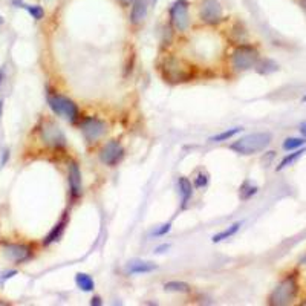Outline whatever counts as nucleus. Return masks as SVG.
Returning <instances> with one entry per match:
<instances>
[{
	"label": "nucleus",
	"instance_id": "nucleus-1",
	"mask_svg": "<svg viewBox=\"0 0 306 306\" xmlns=\"http://www.w3.org/2000/svg\"><path fill=\"white\" fill-rule=\"evenodd\" d=\"M271 140H272L271 133L256 132V133H249L246 136H242L240 140L234 141L230 146V149L239 155H254L257 152H262L266 146H269Z\"/></svg>",
	"mask_w": 306,
	"mask_h": 306
},
{
	"label": "nucleus",
	"instance_id": "nucleus-2",
	"mask_svg": "<svg viewBox=\"0 0 306 306\" xmlns=\"http://www.w3.org/2000/svg\"><path fill=\"white\" fill-rule=\"evenodd\" d=\"M298 292V283L297 279L294 275H288L285 279L274 288V291L271 292L268 303L272 306H283V304H289L295 295Z\"/></svg>",
	"mask_w": 306,
	"mask_h": 306
},
{
	"label": "nucleus",
	"instance_id": "nucleus-3",
	"mask_svg": "<svg viewBox=\"0 0 306 306\" xmlns=\"http://www.w3.org/2000/svg\"><path fill=\"white\" fill-rule=\"evenodd\" d=\"M162 75L165 80H169L172 83H182V81H188L193 77V71L191 66L187 65L184 60L181 59H165L164 65H162Z\"/></svg>",
	"mask_w": 306,
	"mask_h": 306
},
{
	"label": "nucleus",
	"instance_id": "nucleus-4",
	"mask_svg": "<svg viewBox=\"0 0 306 306\" xmlns=\"http://www.w3.org/2000/svg\"><path fill=\"white\" fill-rule=\"evenodd\" d=\"M39 135H40V140L43 141V144L48 147L62 149L66 146L65 133L52 120H48V118L42 120V123L39 126Z\"/></svg>",
	"mask_w": 306,
	"mask_h": 306
},
{
	"label": "nucleus",
	"instance_id": "nucleus-5",
	"mask_svg": "<svg viewBox=\"0 0 306 306\" xmlns=\"http://www.w3.org/2000/svg\"><path fill=\"white\" fill-rule=\"evenodd\" d=\"M48 103H49V107L54 110V114H57V115L66 118L71 123H75L78 120V117H80L77 104L72 100L63 97V95L49 94L48 95Z\"/></svg>",
	"mask_w": 306,
	"mask_h": 306
},
{
	"label": "nucleus",
	"instance_id": "nucleus-6",
	"mask_svg": "<svg viewBox=\"0 0 306 306\" xmlns=\"http://www.w3.org/2000/svg\"><path fill=\"white\" fill-rule=\"evenodd\" d=\"M259 62V51L251 45H240L234 49L231 65L236 71H248L257 65Z\"/></svg>",
	"mask_w": 306,
	"mask_h": 306
},
{
	"label": "nucleus",
	"instance_id": "nucleus-7",
	"mask_svg": "<svg viewBox=\"0 0 306 306\" xmlns=\"http://www.w3.org/2000/svg\"><path fill=\"white\" fill-rule=\"evenodd\" d=\"M2 254L13 263H23L30 260L33 256V248L28 243L19 242H4L2 243Z\"/></svg>",
	"mask_w": 306,
	"mask_h": 306
},
{
	"label": "nucleus",
	"instance_id": "nucleus-8",
	"mask_svg": "<svg viewBox=\"0 0 306 306\" xmlns=\"http://www.w3.org/2000/svg\"><path fill=\"white\" fill-rule=\"evenodd\" d=\"M188 7L190 4L187 0H176V2L170 7V23L173 26V30L178 33L187 31V28L190 25Z\"/></svg>",
	"mask_w": 306,
	"mask_h": 306
},
{
	"label": "nucleus",
	"instance_id": "nucleus-9",
	"mask_svg": "<svg viewBox=\"0 0 306 306\" xmlns=\"http://www.w3.org/2000/svg\"><path fill=\"white\" fill-rule=\"evenodd\" d=\"M199 17L207 25H216L224 17V10L217 0H202L199 7Z\"/></svg>",
	"mask_w": 306,
	"mask_h": 306
},
{
	"label": "nucleus",
	"instance_id": "nucleus-10",
	"mask_svg": "<svg viewBox=\"0 0 306 306\" xmlns=\"http://www.w3.org/2000/svg\"><path fill=\"white\" fill-rule=\"evenodd\" d=\"M80 129H81L86 140L89 143H94V141L100 140V138L106 133V123L100 118L89 117V118H85L81 121Z\"/></svg>",
	"mask_w": 306,
	"mask_h": 306
},
{
	"label": "nucleus",
	"instance_id": "nucleus-11",
	"mask_svg": "<svg viewBox=\"0 0 306 306\" xmlns=\"http://www.w3.org/2000/svg\"><path fill=\"white\" fill-rule=\"evenodd\" d=\"M124 156V149L123 146L120 144V141L117 140H112V141H109L107 144L103 146V149L100 150V159L103 164L106 165H117L121 158Z\"/></svg>",
	"mask_w": 306,
	"mask_h": 306
},
{
	"label": "nucleus",
	"instance_id": "nucleus-12",
	"mask_svg": "<svg viewBox=\"0 0 306 306\" xmlns=\"http://www.w3.org/2000/svg\"><path fill=\"white\" fill-rule=\"evenodd\" d=\"M68 181H69V188H71V194L72 198H78L83 187H81V172H80V167L77 162H69L68 167Z\"/></svg>",
	"mask_w": 306,
	"mask_h": 306
},
{
	"label": "nucleus",
	"instance_id": "nucleus-13",
	"mask_svg": "<svg viewBox=\"0 0 306 306\" xmlns=\"http://www.w3.org/2000/svg\"><path fill=\"white\" fill-rule=\"evenodd\" d=\"M149 10V0H133L132 2V13H130V22L133 25H140L147 17Z\"/></svg>",
	"mask_w": 306,
	"mask_h": 306
},
{
	"label": "nucleus",
	"instance_id": "nucleus-14",
	"mask_svg": "<svg viewBox=\"0 0 306 306\" xmlns=\"http://www.w3.org/2000/svg\"><path fill=\"white\" fill-rule=\"evenodd\" d=\"M66 225H68V214L65 213V216L62 217V220H60L59 224L49 231V234L43 239V245H51V243H54V242H57V240L63 236V231H65Z\"/></svg>",
	"mask_w": 306,
	"mask_h": 306
},
{
	"label": "nucleus",
	"instance_id": "nucleus-15",
	"mask_svg": "<svg viewBox=\"0 0 306 306\" xmlns=\"http://www.w3.org/2000/svg\"><path fill=\"white\" fill-rule=\"evenodd\" d=\"M178 187H179V193H181V199H182V208L187 207L188 201L191 199V194H193V185L187 178H179L178 179Z\"/></svg>",
	"mask_w": 306,
	"mask_h": 306
},
{
	"label": "nucleus",
	"instance_id": "nucleus-16",
	"mask_svg": "<svg viewBox=\"0 0 306 306\" xmlns=\"http://www.w3.org/2000/svg\"><path fill=\"white\" fill-rule=\"evenodd\" d=\"M75 283H77V286H78L81 291H85V292H91V291H94V288H95V283H94V280H92V277L88 275V274H85V272H78V274L75 275Z\"/></svg>",
	"mask_w": 306,
	"mask_h": 306
},
{
	"label": "nucleus",
	"instance_id": "nucleus-17",
	"mask_svg": "<svg viewBox=\"0 0 306 306\" xmlns=\"http://www.w3.org/2000/svg\"><path fill=\"white\" fill-rule=\"evenodd\" d=\"M306 153V149H297V150H294V153H289V155H286L282 161H280V164L277 165V172H280V170H283V169H286V167H289V165H292L298 158H301L303 155Z\"/></svg>",
	"mask_w": 306,
	"mask_h": 306
},
{
	"label": "nucleus",
	"instance_id": "nucleus-18",
	"mask_svg": "<svg viewBox=\"0 0 306 306\" xmlns=\"http://www.w3.org/2000/svg\"><path fill=\"white\" fill-rule=\"evenodd\" d=\"M156 269V265L152 262H132L129 266V271L132 274H146V272H152Z\"/></svg>",
	"mask_w": 306,
	"mask_h": 306
},
{
	"label": "nucleus",
	"instance_id": "nucleus-19",
	"mask_svg": "<svg viewBox=\"0 0 306 306\" xmlns=\"http://www.w3.org/2000/svg\"><path fill=\"white\" fill-rule=\"evenodd\" d=\"M240 222H236V224H233L231 227H228V228H225L224 231H220V233H217V234H214L213 237H211V240L214 242V243H217V242H222V240H225V239H228V237H231V236H234L237 231H239V228H240Z\"/></svg>",
	"mask_w": 306,
	"mask_h": 306
},
{
	"label": "nucleus",
	"instance_id": "nucleus-20",
	"mask_svg": "<svg viewBox=\"0 0 306 306\" xmlns=\"http://www.w3.org/2000/svg\"><path fill=\"white\" fill-rule=\"evenodd\" d=\"M242 127H234V129H228V130H224V132H220L214 136L210 138V141L211 143H222V141H228L230 138L236 136L237 133H240Z\"/></svg>",
	"mask_w": 306,
	"mask_h": 306
},
{
	"label": "nucleus",
	"instance_id": "nucleus-21",
	"mask_svg": "<svg viewBox=\"0 0 306 306\" xmlns=\"http://www.w3.org/2000/svg\"><path fill=\"white\" fill-rule=\"evenodd\" d=\"M304 144H306V138H286L283 141V150L292 152V150L303 147Z\"/></svg>",
	"mask_w": 306,
	"mask_h": 306
},
{
	"label": "nucleus",
	"instance_id": "nucleus-22",
	"mask_svg": "<svg viewBox=\"0 0 306 306\" xmlns=\"http://www.w3.org/2000/svg\"><path fill=\"white\" fill-rule=\"evenodd\" d=\"M257 190H259V188H257L256 185H251L248 181H245V182L242 184V187H240L239 196H240L242 201H246V199H249L251 196H254V194L257 193Z\"/></svg>",
	"mask_w": 306,
	"mask_h": 306
},
{
	"label": "nucleus",
	"instance_id": "nucleus-23",
	"mask_svg": "<svg viewBox=\"0 0 306 306\" xmlns=\"http://www.w3.org/2000/svg\"><path fill=\"white\" fill-rule=\"evenodd\" d=\"M165 291H173V292H188L190 291V285L185 282H169L164 285Z\"/></svg>",
	"mask_w": 306,
	"mask_h": 306
},
{
	"label": "nucleus",
	"instance_id": "nucleus-24",
	"mask_svg": "<svg viewBox=\"0 0 306 306\" xmlns=\"http://www.w3.org/2000/svg\"><path fill=\"white\" fill-rule=\"evenodd\" d=\"M22 8L26 10L28 13L33 16V19H36V20H42L43 16H45V10L40 5H26V4H23Z\"/></svg>",
	"mask_w": 306,
	"mask_h": 306
},
{
	"label": "nucleus",
	"instance_id": "nucleus-25",
	"mask_svg": "<svg viewBox=\"0 0 306 306\" xmlns=\"http://www.w3.org/2000/svg\"><path fill=\"white\" fill-rule=\"evenodd\" d=\"M208 184V175L207 173H201L198 175V178L194 179V185H196L198 188H202Z\"/></svg>",
	"mask_w": 306,
	"mask_h": 306
},
{
	"label": "nucleus",
	"instance_id": "nucleus-26",
	"mask_svg": "<svg viewBox=\"0 0 306 306\" xmlns=\"http://www.w3.org/2000/svg\"><path fill=\"white\" fill-rule=\"evenodd\" d=\"M170 228H172V225H170V224H164V225H162L159 230H156L153 234H155V236H164L165 233H169V231H170Z\"/></svg>",
	"mask_w": 306,
	"mask_h": 306
},
{
	"label": "nucleus",
	"instance_id": "nucleus-27",
	"mask_svg": "<svg viewBox=\"0 0 306 306\" xmlns=\"http://www.w3.org/2000/svg\"><path fill=\"white\" fill-rule=\"evenodd\" d=\"M17 274V271L16 269H11V271H7V272H4L2 274V277H0V282H2V283H5L8 279H11V277H14Z\"/></svg>",
	"mask_w": 306,
	"mask_h": 306
},
{
	"label": "nucleus",
	"instance_id": "nucleus-28",
	"mask_svg": "<svg viewBox=\"0 0 306 306\" xmlns=\"http://www.w3.org/2000/svg\"><path fill=\"white\" fill-rule=\"evenodd\" d=\"M169 248H170L169 243H164V245H161V246L156 248V253H164V249H169Z\"/></svg>",
	"mask_w": 306,
	"mask_h": 306
},
{
	"label": "nucleus",
	"instance_id": "nucleus-29",
	"mask_svg": "<svg viewBox=\"0 0 306 306\" xmlns=\"http://www.w3.org/2000/svg\"><path fill=\"white\" fill-rule=\"evenodd\" d=\"M8 158H10V150H5V152H4V156H2V165L7 164Z\"/></svg>",
	"mask_w": 306,
	"mask_h": 306
},
{
	"label": "nucleus",
	"instance_id": "nucleus-30",
	"mask_svg": "<svg viewBox=\"0 0 306 306\" xmlns=\"http://www.w3.org/2000/svg\"><path fill=\"white\" fill-rule=\"evenodd\" d=\"M91 304H92V306H94V304H95V306H100V304H101V298H100V297H94V298L91 300Z\"/></svg>",
	"mask_w": 306,
	"mask_h": 306
},
{
	"label": "nucleus",
	"instance_id": "nucleus-31",
	"mask_svg": "<svg viewBox=\"0 0 306 306\" xmlns=\"http://www.w3.org/2000/svg\"><path fill=\"white\" fill-rule=\"evenodd\" d=\"M117 2H118L120 5H123V7H129V5L133 2V0H117Z\"/></svg>",
	"mask_w": 306,
	"mask_h": 306
},
{
	"label": "nucleus",
	"instance_id": "nucleus-32",
	"mask_svg": "<svg viewBox=\"0 0 306 306\" xmlns=\"http://www.w3.org/2000/svg\"><path fill=\"white\" fill-rule=\"evenodd\" d=\"M300 133H301V135H303V136L306 138V121L300 124Z\"/></svg>",
	"mask_w": 306,
	"mask_h": 306
},
{
	"label": "nucleus",
	"instance_id": "nucleus-33",
	"mask_svg": "<svg viewBox=\"0 0 306 306\" xmlns=\"http://www.w3.org/2000/svg\"><path fill=\"white\" fill-rule=\"evenodd\" d=\"M4 80H5V72H4V69H0V86H2Z\"/></svg>",
	"mask_w": 306,
	"mask_h": 306
},
{
	"label": "nucleus",
	"instance_id": "nucleus-34",
	"mask_svg": "<svg viewBox=\"0 0 306 306\" xmlns=\"http://www.w3.org/2000/svg\"><path fill=\"white\" fill-rule=\"evenodd\" d=\"M2 109H4V100H0V115H2Z\"/></svg>",
	"mask_w": 306,
	"mask_h": 306
},
{
	"label": "nucleus",
	"instance_id": "nucleus-35",
	"mask_svg": "<svg viewBox=\"0 0 306 306\" xmlns=\"http://www.w3.org/2000/svg\"><path fill=\"white\" fill-rule=\"evenodd\" d=\"M301 7H303V8L306 10V0H301Z\"/></svg>",
	"mask_w": 306,
	"mask_h": 306
},
{
	"label": "nucleus",
	"instance_id": "nucleus-36",
	"mask_svg": "<svg viewBox=\"0 0 306 306\" xmlns=\"http://www.w3.org/2000/svg\"><path fill=\"white\" fill-rule=\"evenodd\" d=\"M301 103H306V95H304V97L301 98Z\"/></svg>",
	"mask_w": 306,
	"mask_h": 306
},
{
	"label": "nucleus",
	"instance_id": "nucleus-37",
	"mask_svg": "<svg viewBox=\"0 0 306 306\" xmlns=\"http://www.w3.org/2000/svg\"><path fill=\"white\" fill-rule=\"evenodd\" d=\"M0 304H8V301H0Z\"/></svg>",
	"mask_w": 306,
	"mask_h": 306
},
{
	"label": "nucleus",
	"instance_id": "nucleus-38",
	"mask_svg": "<svg viewBox=\"0 0 306 306\" xmlns=\"http://www.w3.org/2000/svg\"><path fill=\"white\" fill-rule=\"evenodd\" d=\"M301 304H303V306H306V300H304V301H301Z\"/></svg>",
	"mask_w": 306,
	"mask_h": 306
},
{
	"label": "nucleus",
	"instance_id": "nucleus-39",
	"mask_svg": "<svg viewBox=\"0 0 306 306\" xmlns=\"http://www.w3.org/2000/svg\"><path fill=\"white\" fill-rule=\"evenodd\" d=\"M156 2H159V0H153V4H156Z\"/></svg>",
	"mask_w": 306,
	"mask_h": 306
}]
</instances>
